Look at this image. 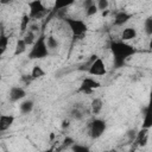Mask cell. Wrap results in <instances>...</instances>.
<instances>
[{
	"label": "cell",
	"mask_w": 152,
	"mask_h": 152,
	"mask_svg": "<svg viewBox=\"0 0 152 152\" xmlns=\"http://www.w3.org/2000/svg\"><path fill=\"white\" fill-rule=\"evenodd\" d=\"M109 49H110V52L113 55L114 66L116 69L125 66L126 61L137 52L134 46H132L131 44H128L126 42H122V40H119V42L113 40L109 45Z\"/></svg>",
	"instance_id": "obj_1"
},
{
	"label": "cell",
	"mask_w": 152,
	"mask_h": 152,
	"mask_svg": "<svg viewBox=\"0 0 152 152\" xmlns=\"http://www.w3.org/2000/svg\"><path fill=\"white\" fill-rule=\"evenodd\" d=\"M49 56V48L46 45V38L44 36H40L36 43L32 45L30 52H28V58L30 59H42Z\"/></svg>",
	"instance_id": "obj_2"
},
{
	"label": "cell",
	"mask_w": 152,
	"mask_h": 152,
	"mask_svg": "<svg viewBox=\"0 0 152 152\" xmlns=\"http://www.w3.org/2000/svg\"><path fill=\"white\" fill-rule=\"evenodd\" d=\"M65 24L69 26L72 36L75 38H82L87 32H88V25L81 20V19H75V18H64Z\"/></svg>",
	"instance_id": "obj_3"
},
{
	"label": "cell",
	"mask_w": 152,
	"mask_h": 152,
	"mask_svg": "<svg viewBox=\"0 0 152 152\" xmlns=\"http://www.w3.org/2000/svg\"><path fill=\"white\" fill-rule=\"evenodd\" d=\"M106 128H107V124H106L104 120L94 119L90 124V127H89V134L93 139H97L104 133Z\"/></svg>",
	"instance_id": "obj_4"
},
{
	"label": "cell",
	"mask_w": 152,
	"mask_h": 152,
	"mask_svg": "<svg viewBox=\"0 0 152 152\" xmlns=\"http://www.w3.org/2000/svg\"><path fill=\"white\" fill-rule=\"evenodd\" d=\"M100 87H101V83L99 81H96L93 77H86L82 80L78 91H82L84 94H91L95 89H99Z\"/></svg>",
	"instance_id": "obj_5"
},
{
	"label": "cell",
	"mask_w": 152,
	"mask_h": 152,
	"mask_svg": "<svg viewBox=\"0 0 152 152\" xmlns=\"http://www.w3.org/2000/svg\"><path fill=\"white\" fill-rule=\"evenodd\" d=\"M88 72L93 76H103V75H106L107 69H106V64H104L103 59L97 57L95 61H93L89 69H88Z\"/></svg>",
	"instance_id": "obj_6"
},
{
	"label": "cell",
	"mask_w": 152,
	"mask_h": 152,
	"mask_svg": "<svg viewBox=\"0 0 152 152\" xmlns=\"http://www.w3.org/2000/svg\"><path fill=\"white\" fill-rule=\"evenodd\" d=\"M28 7H30V13H28L30 18H40L46 11L44 4L40 0L30 1L28 2Z\"/></svg>",
	"instance_id": "obj_7"
},
{
	"label": "cell",
	"mask_w": 152,
	"mask_h": 152,
	"mask_svg": "<svg viewBox=\"0 0 152 152\" xmlns=\"http://www.w3.org/2000/svg\"><path fill=\"white\" fill-rule=\"evenodd\" d=\"M152 127V89L150 93V100L148 103L145 108V113H144V119H142V125L141 128L142 129H148Z\"/></svg>",
	"instance_id": "obj_8"
},
{
	"label": "cell",
	"mask_w": 152,
	"mask_h": 152,
	"mask_svg": "<svg viewBox=\"0 0 152 152\" xmlns=\"http://www.w3.org/2000/svg\"><path fill=\"white\" fill-rule=\"evenodd\" d=\"M25 96H26V91H25V89L21 88V87L14 86V87H12V88L10 89L8 99H10L11 102H17V101H19V100H23Z\"/></svg>",
	"instance_id": "obj_9"
},
{
	"label": "cell",
	"mask_w": 152,
	"mask_h": 152,
	"mask_svg": "<svg viewBox=\"0 0 152 152\" xmlns=\"http://www.w3.org/2000/svg\"><path fill=\"white\" fill-rule=\"evenodd\" d=\"M131 17H132V14L127 13L126 11H120L114 17V25L115 26H122L124 24H126L131 19Z\"/></svg>",
	"instance_id": "obj_10"
},
{
	"label": "cell",
	"mask_w": 152,
	"mask_h": 152,
	"mask_svg": "<svg viewBox=\"0 0 152 152\" xmlns=\"http://www.w3.org/2000/svg\"><path fill=\"white\" fill-rule=\"evenodd\" d=\"M14 122V116L13 115H6L2 114L0 115V132H5L8 129Z\"/></svg>",
	"instance_id": "obj_11"
},
{
	"label": "cell",
	"mask_w": 152,
	"mask_h": 152,
	"mask_svg": "<svg viewBox=\"0 0 152 152\" xmlns=\"http://www.w3.org/2000/svg\"><path fill=\"white\" fill-rule=\"evenodd\" d=\"M120 37H121V40L122 42H127V40L134 39L137 37V30L134 27H126V28L122 30Z\"/></svg>",
	"instance_id": "obj_12"
},
{
	"label": "cell",
	"mask_w": 152,
	"mask_h": 152,
	"mask_svg": "<svg viewBox=\"0 0 152 152\" xmlns=\"http://www.w3.org/2000/svg\"><path fill=\"white\" fill-rule=\"evenodd\" d=\"M90 108H91V113L93 114H99L102 110V108H103V101H102V99L95 97L91 101V103H90Z\"/></svg>",
	"instance_id": "obj_13"
},
{
	"label": "cell",
	"mask_w": 152,
	"mask_h": 152,
	"mask_svg": "<svg viewBox=\"0 0 152 152\" xmlns=\"http://www.w3.org/2000/svg\"><path fill=\"white\" fill-rule=\"evenodd\" d=\"M33 106H34V103H33L32 100H25L19 104V109L23 114H28V113L32 112Z\"/></svg>",
	"instance_id": "obj_14"
},
{
	"label": "cell",
	"mask_w": 152,
	"mask_h": 152,
	"mask_svg": "<svg viewBox=\"0 0 152 152\" xmlns=\"http://www.w3.org/2000/svg\"><path fill=\"white\" fill-rule=\"evenodd\" d=\"M45 70L40 66V65H34L31 70V78L32 80H37V78H40L43 76H45Z\"/></svg>",
	"instance_id": "obj_15"
},
{
	"label": "cell",
	"mask_w": 152,
	"mask_h": 152,
	"mask_svg": "<svg viewBox=\"0 0 152 152\" xmlns=\"http://www.w3.org/2000/svg\"><path fill=\"white\" fill-rule=\"evenodd\" d=\"M8 45V37L5 34L4 28H1V34H0V55H4Z\"/></svg>",
	"instance_id": "obj_16"
},
{
	"label": "cell",
	"mask_w": 152,
	"mask_h": 152,
	"mask_svg": "<svg viewBox=\"0 0 152 152\" xmlns=\"http://www.w3.org/2000/svg\"><path fill=\"white\" fill-rule=\"evenodd\" d=\"M26 43L24 42V39H18L17 40V44H15V49H14V55L15 56H19L21 53H24L26 51Z\"/></svg>",
	"instance_id": "obj_17"
},
{
	"label": "cell",
	"mask_w": 152,
	"mask_h": 152,
	"mask_svg": "<svg viewBox=\"0 0 152 152\" xmlns=\"http://www.w3.org/2000/svg\"><path fill=\"white\" fill-rule=\"evenodd\" d=\"M144 30L148 36H152V15L147 17L144 21Z\"/></svg>",
	"instance_id": "obj_18"
},
{
	"label": "cell",
	"mask_w": 152,
	"mask_h": 152,
	"mask_svg": "<svg viewBox=\"0 0 152 152\" xmlns=\"http://www.w3.org/2000/svg\"><path fill=\"white\" fill-rule=\"evenodd\" d=\"M71 151L72 152H91L87 145H82V144H74L71 146Z\"/></svg>",
	"instance_id": "obj_19"
},
{
	"label": "cell",
	"mask_w": 152,
	"mask_h": 152,
	"mask_svg": "<svg viewBox=\"0 0 152 152\" xmlns=\"http://www.w3.org/2000/svg\"><path fill=\"white\" fill-rule=\"evenodd\" d=\"M46 45H48L49 50L50 49H56V48H58V40L53 36H49L46 38Z\"/></svg>",
	"instance_id": "obj_20"
},
{
	"label": "cell",
	"mask_w": 152,
	"mask_h": 152,
	"mask_svg": "<svg viewBox=\"0 0 152 152\" xmlns=\"http://www.w3.org/2000/svg\"><path fill=\"white\" fill-rule=\"evenodd\" d=\"M70 5H72V1H56L55 2V10H57V11L64 10Z\"/></svg>",
	"instance_id": "obj_21"
},
{
	"label": "cell",
	"mask_w": 152,
	"mask_h": 152,
	"mask_svg": "<svg viewBox=\"0 0 152 152\" xmlns=\"http://www.w3.org/2000/svg\"><path fill=\"white\" fill-rule=\"evenodd\" d=\"M23 39H24V42L26 43L27 46H28V45H33V44L36 43V42H34V36H33V33H32L31 31H30L28 33H26Z\"/></svg>",
	"instance_id": "obj_22"
},
{
	"label": "cell",
	"mask_w": 152,
	"mask_h": 152,
	"mask_svg": "<svg viewBox=\"0 0 152 152\" xmlns=\"http://www.w3.org/2000/svg\"><path fill=\"white\" fill-rule=\"evenodd\" d=\"M97 12H99V8H97L96 4H93L90 7H88V8L86 10V14H87V17H91V15H95Z\"/></svg>",
	"instance_id": "obj_23"
},
{
	"label": "cell",
	"mask_w": 152,
	"mask_h": 152,
	"mask_svg": "<svg viewBox=\"0 0 152 152\" xmlns=\"http://www.w3.org/2000/svg\"><path fill=\"white\" fill-rule=\"evenodd\" d=\"M96 6H97V8H99V10H101V11L103 12V11L108 10L109 1H108V0H99V1L96 2Z\"/></svg>",
	"instance_id": "obj_24"
},
{
	"label": "cell",
	"mask_w": 152,
	"mask_h": 152,
	"mask_svg": "<svg viewBox=\"0 0 152 152\" xmlns=\"http://www.w3.org/2000/svg\"><path fill=\"white\" fill-rule=\"evenodd\" d=\"M28 20H30V15H28V14H24V15H23V18H21V25H20L21 31H25V30L27 28Z\"/></svg>",
	"instance_id": "obj_25"
},
{
	"label": "cell",
	"mask_w": 152,
	"mask_h": 152,
	"mask_svg": "<svg viewBox=\"0 0 152 152\" xmlns=\"http://www.w3.org/2000/svg\"><path fill=\"white\" fill-rule=\"evenodd\" d=\"M71 115H72L75 119H77V120H80V119L83 118V114H82L80 110H77V109H74V110L71 112Z\"/></svg>",
	"instance_id": "obj_26"
},
{
	"label": "cell",
	"mask_w": 152,
	"mask_h": 152,
	"mask_svg": "<svg viewBox=\"0 0 152 152\" xmlns=\"http://www.w3.org/2000/svg\"><path fill=\"white\" fill-rule=\"evenodd\" d=\"M63 144H64L65 146H72V145L75 144V141H74V139H72V138H70V137H66V138L64 139Z\"/></svg>",
	"instance_id": "obj_27"
},
{
	"label": "cell",
	"mask_w": 152,
	"mask_h": 152,
	"mask_svg": "<svg viewBox=\"0 0 152 152\" xmlns=\"http://www.w3.org/2000/svg\"><path fill=\"white\" fill-rule=\"evenodd\" d=\"M93 4H94L93 1H90V0H87V1H84V2H83V6H84V8L87 10V8H88V7H90Z\"/></svg>",
	"instance_id": "obj_28"
},
{
	"label": "cell",
	"mask_w": 152,
	"mask_h": 152,
	"mask_svg": "<svg viewBox=\"0 0 152 152\" xmlns=\"http://www.w3.org/2000/svg\"><path fill=\"white\" fill-rule=\"evenodd\" d=\"M62 127H63V128H65V127H69V122H68V121H63V124H62Z\"/></svg>",
	"instance_id": "obj_29"
},
{
	"label": "cell",
	"mask_w": 152,
	"mask_h": 152,
	"mask_svg": "<svg viewBox=\"0 0 152 152\" xmlns=\"http://www.w3.org/2000/svg\"><path fill=\"white\" fill-rule=\"evenodd\" d=\"M108 14H109V11H108V10H106V11L102 12V15H103V17H106V15H108Z\"/></svg>",
	"instance_id": "obj_30"
},
{
	"label": "cell",
	"mask_w": 152,
	"mask_h": 152,
	"mask_svg": "<svg viewBox=\"0 0 152 152\" xmlns=\"http://www.w3.org/2000/svg\"><path fill=\"white\" fill-rule=\"evenodd\" d=\"M148 48L152 50V36H151V39H150V43H148Z\"/></svg>",
	"instance_id": "obj_31"
},
{
	"label": "cell",
	"mask_w": 152,
	"mask_h": 152,
	"mask_svg": "<svg viewBox=\"0 0 152 152\" xmlns=\"http://www.w3.org/2000/svg\"><path fill=\"white\" fill-rule=\"evenodd\" d=\"M44 152H52V151H51V150H49V151H44Z\"/></svg>",
	"instance_id": "obj_32"
},
{
	"label": "cell",
	"mask_w": 152,
	"mask_h": 152,
	"mask_svg": "<svg viewBox=\"0 0 152 152\" xmlns=\"http://www.w3.org/2000/svg\"><path fill=\"white\" fill-rule=\"evenodd\" d=\"M151 51H152V50H151Z\"/></svg>",
	"instance_id": "obj_33"
}]
</instances>
